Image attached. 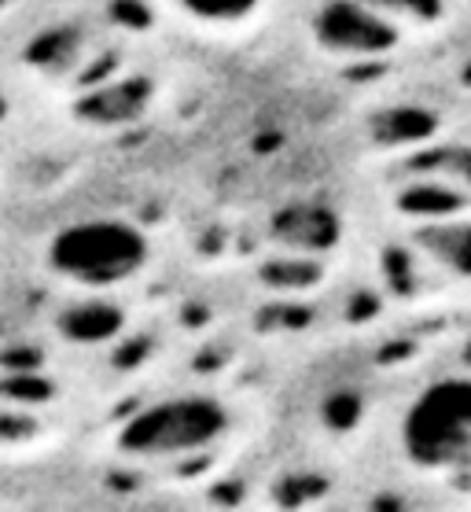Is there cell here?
I'll return each mask as SVG.
<instances>
[{
	"instance_id": "3957f363",
	"label": "cell",
	"mask_w": 471,
	"mask_h": 512,
	"mask_svg": "<svg viewBox=\"0 0 471 512\" xmlns=\"http://www.w3.org/2000/svg\"><path fill=\"white\" fill-rule=\"evenodd\" d=\"M166 41L199 52H240L269 30L280 0H140Z\"/></svg>"
},
{
	"instance_id": "7a4b0ae2",
	"label": "cell",
	"mask_w": 471,
	"mask_h": 512,
	"mask_svg": "<svg viewBox=\"0 0 471 512\" xmlns=\"http://www.w3.org/2000/svg\"><path fill=\"white\" fill-rule=\"evenodd\" d=\"M232 435V402H225L214 387L184 384L126 409L107 431V450L122 468L166 472L218 454L221 446L232 443Z\"/></svg>"
},
{
	"instance_id": "6da1fadb",
	"label": "cell",
	"mask_w": 471,
	"mask_h": 512,
	"mask_svg": "<svg viewBox=\"0 0 471 512\" xmlns=\"http://www.w3.org/2000/svg\"><path fill=\"white\" fill-rule=\"evenodd\" d=\"M34 258L52 291L133 299L159 269V240L129 214L81 210L48 229Z\"/></svg>"
}]
</instances>
